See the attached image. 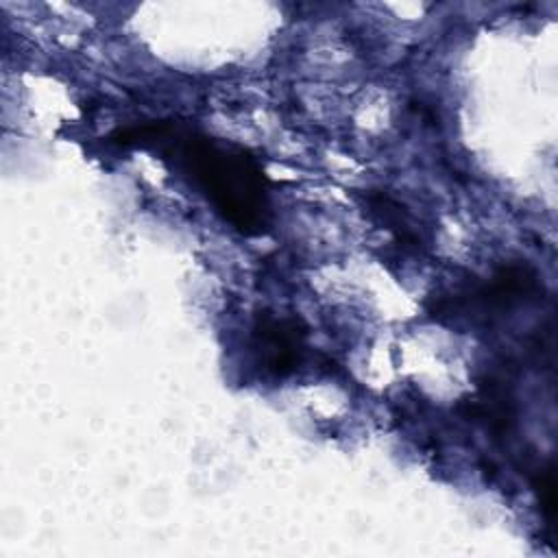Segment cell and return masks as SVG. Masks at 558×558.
Segmentation results:
<instances>
[{
  "label": "cell",
  "instance_id": "7a4b0ae2",
  "mask_svg": "<svg viewBox=\"0 0 558 558\" xmlns=\"http://www.w3.org/2000/svg\"><path fill=\"white\" fill-rule=\"evenodd\" d=\"M305 329L296 318H275L264 312L255 323V338L264 353V364L275 375H288L299 364Z\"/></svg>",
  "mask_w": 558,
  "mask_h": 558
},
{
  "label": "cell",
  "instance_id": "6da1fadb",
  "mask_svg": "<svg viewBox=\"0 0 558 558\" xmlns=\"http://www.w3.org/2000/svg\"><path fill=\"white\" fill-rule=\"evenodd\" d=\"M172 150L177 161L183 163L225 218L246 233L262 231L266 214V177L248 153L222 148L201 135L174 140Z\"/></svg>",
  "mask_w": 558,
  "mask_h": 558
},
{
  "label": "cell",
  "instance_id": "3957f363",
  "mask_svg": "<svg viewBox=\"0 0 558 558\" xmlns=\"http://www.w3.org/2000/svg\"><path fill=\"white\" fill-rule=\"evenodd\" d=\"M541 504L547 512L549 519H554V512H556V484H554V473L547 471L541 475Z\"/></svg>",
  "mask_w": 558,
  "mask_h": 558
}]
</instances>
